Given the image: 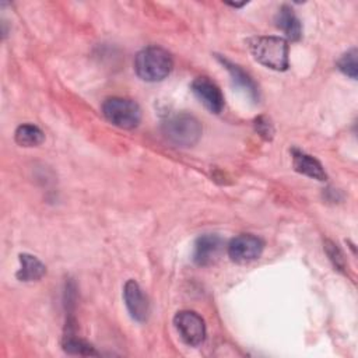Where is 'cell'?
<instances>
[{
    "mask_svg": "<svg viewBox=\"0 0 358 358\" xmlns=\"http://www.w3.org/2000/svg\"><path fill=\"white\" fill-rule=\"evenodd\" d=\"M324 248H326V252H327L330 260L333 262L334 267H337L338 270H344L345 268V259H344L343 252L337 248V245H334L333 242L327 241Z\"/></svg>",
    "mask_w": 358,
    "mask_h": 358,
    "instance_id": "obj_17",
    "label": "cell"
},
{
    "mask_svg": "<svg viewBox=\"0 0 358 358\" xmlns=\"http://www.w3.org/2000/svg\"><path fill=\"white\" fill-rule=\"evenodd\" d=\"M173 67L172 56L159 46H148L140 50L134 60L136 74L147 83H157L166 78Z\"/></svg>",
    "mask_w": 358,
    "mask_h": 358,
    "instance_id": "obj_2",
    "label": "cell"
},
{
    "mask_svg": "<svg viewBox=\"0 0 358 358\" xmlns=\"http://www.w3.org/2000/svg\"><path fill=\"white\" fill-rule=\"evenodd\" d=\"M255 60L268 69L284 71L288 69V42L281 36H255L248 41Z\"/></svg>",
    "mask_w": 358,
    "mask_h": 358,
    "instance_id": "obj_1",
    "label": "cell"
},
{
    "mask_svg": "<svg viewBox=\"0 0 358 358\" xmlns=\"http://www.w3.org/2000/svg\"><path fill=\"white\" fill-rule=\"evenodd\" d=\"M162 133L178 147H192L201 137V124L192 115L178 113L162 122Z\"/></svg>",
    "mask_w": 358,
    "mask_h": 358,
    "instance_id": "obj_3",
    "label": "cell"
},
{
    "mask_svg": "<svg viewBox=\"0 0 358 358\" xmlns=\"http://www.w3.org/2000/svg\"><path fill=\"white\" fill-rule=\"evenodd\" d=\"M63 348L66 352L74 354V355H99V352L95 351V348L91 344L77 337H73L70 334L64 337Z\"/></svg>",
    "mask_w": 358,
    "mask_h": 358,
    "instance_id": "obj_15",
    "label": "cell"
},
{
    "mask_svg": "<svg viewBox=\"0 0 358 358\" xmlns=\"http://www.w3.org/2000/svg\"><path fill=\"white\" fill-rule=\"evenodd\" d=\"M192 91L210 112L220 113L224 109V95L218 85L210 78L197 77L192 83Z\"/></svg>",
    "mask_w": 358,
    "mask_h": 358,
    "instance_id": "obj_7",
    "label": "cell"
},
{
    "mask_svg": "<svg viewBox=\"0 0 358 358\" xmlns=\"http://www.w3.org/2000/svg\"><path fill=\"white\" fill-rule=\"evenodd\" d=\"M337 67L341 73L355 80L357 78V49H351L345 52L337 62Z\"/></svg>",
    "mask_w": 358,
    "mask_h": 358,
    "instance_id": "obj_16",
    "label": "cell"
},
{
    "mask_svg": "<svg viewBox=\"0 0 358 358\" xmlns=\"http://www.w3.org/2000/svg\"><path fill=\"white\" fill-rule=\"evenodd\" d=\"M263 241L252 234H241L228 243V256L232 262L245 264L260 257L263 252Z\"/></svg>",
    "mask_w": 358,
    "mask_h": 358,
    "instance_id": "obj_6",
    "label": "cell"
},
{
    "mask_svg": "<svg viewBox=\"0 0 358 358\" xmlns=\"http://www.w3.org/2000/svg\"><path fill=\"white\" fill-rule=\"evenodd\" d=\"M275 25L280 28L285 36L291 41H298L302 35V25L294 10L288 6H282L275 15Z\"/></svg>",
    "mask_w": 358,
    "mask_h": 358,
    "instance_id": "obj_12",
    "label": "cell"
},
{
    "mask_svg": "<svg viewBox=\"0 0 358 358\" xmlns=\"http://www.w3.org/2000/svg\"><path fill=\"white\" fill-rule=\"evenodd\" d=\"M222 239L215 234H204L199 236L193 246V262L197 266L211 264L221 252Z\"/></svg>",
    "mask_w": 358,
    "mask_h": 358,
    "instance_id": "obj_9",
    "label": "cell"
},
{
    "mask_svg": "<svg viewBox=\"0 0 358 358\" xmlns=\"http://www.w3.org/2000/svg\"><path fill=\"white\" fill-rule=\"evenodd\" d=\"M292 165L296 172L306 175L309 178H313L317 180H326L327 178L322 164L316 158L296 148H292Z\"/></svg>",
    "mask_w": 358,
    "mask_h": 358,
    "instance_id": "obj_11",
    "label": "cell"
},
{
    "mask_svg": "<svg viewBox=\"0 0 358 358\" xmlns=\"http://www.w3.org/2000/svg\"><path fill=\"white\" fill-rule=\"evenodd\" d=\"M46 273L45 264L35 256L22 253L20 255V268L17 271V278L20 281H38Z\"/></svg>",
    "mask_w": 358,
    "mask_h": 358,
    "instance_id": "obj_13",
    "label": "cell"
},
{
    "mask_svg": "<svg viewBox=\"0 0 358 358\" xmlns=\"http://www.w3.org/2000/svg\"><path fill=\"white\" fill-rule=\"evenodd\" d=\"M14 138H15V143L22 147H35L43 141L45 134L38 126L27 123L17 127L14 133Z\"/></svg>",
    "mask_w": 358,
    "mask_h": 358,
    "instance_id": "obj_14",
    "label": "cell"
},
{
    "mask_svg": "<svg viewBox=\"0 0 358 358\" xmlns=\"http://www.w3.org/2000/svg\"><path fill=\"white\" fill-rule=\"evenodd\" d=\"M123 299L130 316L136 322H144L148 316V301L141 287L134 281H126L123 287Z\"/></svg>",
    "mask_w": 358,
    "mask_h": 358,
    "instance_id": "obj_8",
    "label": "cell"
},
{
    "mask_svg": "<svg viewBox=\"0 0 358 358\" xmlns=\"http://www.w3.org/2000/svg\"><path fill=\"white\" fill-rule=\"evenodd\" d=\"M102 113L108 122L120 129H134L141 120L140 106L127 98L112 96L103 101Z\"/></svg>",
    "mask_w": 358,
    "mask_h": 358,
    "instance_id": "obj_4",
    "label": "cell"
},
{
    "mask_svg": "<svg viewBox=\"0 0 358 358\" xmlns=\"http://www.w3.org/2000/svg\"><path fill=\"white\" fill-rule=\"evenodd\" d=\"M173 326L182 341L190 347H197L206 340V323L193 310H180L173 317Z\"/></svg>",
    "mask_w": 358,
    "mask_h": 358,
    "instance_id": "obj_5",
    "label": "cell"
},
{
    "mask_svg": "<svg viewBox=\"0 0 358 358\" xmlns=\"http://www.w3.org/2000/svg\"><path fill=\"white\" fill-rule=\"evenodd\" d=\"M255 127H256V131H257L260 136L266 137V138L271 137V134H273V129H271L270 122H267L263 116H260V117L256 119Z\"/></svg>",
    "mask_w": 358,
    "mask_h": 358,
    "instance_id": "obj_18",
    "label": "cell"
},
{
    "mask_svg": "<svg viewBox=\"0 0 358 358\" xmlns=\"http://www.w3.org/2000/svg\"><path fill=\"white\" fill-rule=\"evenodd\" d=\"M217 60L228 70V73L231 74V78H232V83L234 85L243 91L252 101H257L259 99V91H257V87L255 84V81L250 78V76L243 71L239 66L234 64L232 62H229L228 59L225 57H221V56H217Z\"/></svg>",
    "mask_w": 358,
    "mask_h": 358,
    "instance_id": "obj_10",
    "label": "cell"
}]
</instances>
